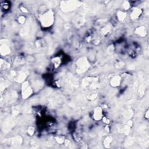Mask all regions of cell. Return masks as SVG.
I'll use <instances>...</instances> for the list:
<instances>
[{
  "instance_id": "obj_1",
  "label": "cell",
  "mask_w": 149,
  "mask_h": 149,
  "mask_svg": "<svg viewBox=\"0 0 149 149\" xmlns=\"http://www.w3.org/2000/svg\"><path fill=\"white\" fill-rule=\"evenodd\" d=\"M41 23L43 27H48L53 25L54 22V14L51 10H49L47 12L41 16Z\"/></svg>"
},
{
  "instance_id": "obj_2",
  "label": "cell",
  "mask_w": 149,
  "mask_h": 149,
  "mask_svg": "<svg viewBox=\"0 0 149 149\" xmlns=\"http://www.w3.org/2000/svg\"><path fill=\"white\" fill-rule=\"evenodd\" d=\"M77 67L78 72L82 73L87 70L89 67V64L87 60L86 59V58L83 57V58H80L78 61Z\"/></svg>"
},
{
  "instance_id": "obj_3",
  "label": "cell",
  "mask_w": 149,
  "mask_h": 149,
  "mask_svg": "<svg viewBox=\"0 0 149 149\" xmlns=\"http://www.w3.org/2000/svg\"><path fill=\"white\" fill-rule=\"evenodd\" d=\"M64 4H62V8L65 9V11L74 10L78 5L76 1H65L64 2Z\"/></svg>"
},
{
  "instance_id": "obj_4",
  "label": "cell",
  "mask_w": 149,
  "mask_h": 149,
  "mask_svg": "<svg viewBox=\"0 0 149 149\" xmlns=\"http://www.w3.org/2000/svg\"><path fill=\"white\" fill-rule=\"evenodd\" d=\"M32 89H31L30 86L29 85L27 82H25L23 85L22 87V95L23 97L24 98H27L29 96H30L32 93Z\"/></svg>"
},
{
  "instance_id": "obj_5",
  "label": "cell",
  "mask_w": 149,
  "mask_h": 149,
  "mask_svg": "<svg viewBox=\"0 0 149 149\" xmlns=\"http://www.w3.org/2000/svg\"><path fill=\"white\" fill-rule=\"evenodd\" d=\"M141 14H142V10L139 8H136L132 10L130 16L132 19H136L140 16Z\"/></svg>"
},
{
  "instance_id": "obj_6",
  "label": "cell",
  "mask_w": 149,
  "mask_h": 149,
  "mask_svg": "<svg viewBox=\"0 0 149 149\" xmlns=\"http://www.w3.org/2000/svg\"><path fill=\"white\" fill-rule=\"evenodd\" d=\"M102 109L100 107H97L95 109V111H94L93 117L95 119L98 121L102 118Z\"/></svg>"
},
{
  "instance_id": "obj_7",
  "label": "cell",
  "mask_w": 149,
  "mask_h": 149,
  "mask_svg": "<svg viewBox=\"0 0 149 149\" xmlns=\"http://www.w3.org/2000/svg\"><path fill=\"white\" fill-rule=\"evenodd\" d=\"M121 78L119 76H114L111 80V84L113 87H117L120 85L121 83Z\"/></svg>"
},
{
  "instance_id": "obj_8",
  "label": "cell",
  "mask_w": 149,
  "mask_h": 149,
  "mask_svg": "<svg viewBox=\"0 0 149 149\" xmlns=\"http://www.w3.org/2000/svg\"><path fill=\"white\" fill-rule=\"evenodd\" d=\"M136 33L138 35H139L140 36H145L146 33H147V32H146V30L145 27L143 26H141L137 28V29L136 30Z\"/></svg>"
},
{
  "instance_id": "obj_9",
  "label": "cell",
  "mask_w": 149,
  "mask_h": 149,
  "mask_svg": "<svg viewBox=\"0 0 149 149\" xmlns=\"http://www.w3.org/2000/svg\"><path fill=\"white\" fill-rule=\"evenodd\" d=\"M5 47H4L3 46H1V52L2 55H7L9 53V48H8V47L6 45H4Z\"/></svg>"
},
{
  "instance_id": "obj_10",
  "label": "cell",
  "mask_w": 149,
  "mask_h": 149,
  "mask_svg": "<svg viewBox=\"0 0 149 149\" xmlns=\"http://www.w3.org/2000/svg\"><path fill=\"white\" fill-rule=\"evenodd\" d=\"M117 16H118V19L119 20L122 21V20H124L125 19V18H126V14L124 12L119 11L118 13Z\"/></svg>"
},
{
  "instance_id": "obj_11",
  "label": "cell",
  "mask_w": 149,
  "mask_h": 149,
  "mask_svg": "<svg viewBox=\"0 0 149 149\" xmlns=\"http://www.w3.org/2000/svg\"><path fill=\"white\" fill-rule=\"evenodd\" d=\"M111 142H112V139L110 137H107L105 141V145H109Z\"/></svg>"
},
{
  "instance_id": "obj_12",
  "label": "cell",
  "mask_w": 149,
  "mask_h": 149,
  "mask_svg": "<svg viewBox=\"0 0 149 149\" xmlns=\"http://www.w3.org/2000/svg\"><path fill=\"white\" fill-rule=\"evenodd\" d=\"M18 21L20 23H21V24H23V23L25 22V18L24 16H20L19 17V19H18Z\"/></svg>"
},
{
  "instance_id": "obj_13",
  "label": "cell",
  "mask_w": 149,
  "mask_h": 149,
  "mask_svg": "<svg viewBox=\"0 0 149 149\" xmlns=\"http://www.w3.org/2000/svg\"><path fill=\"white\" fill-rule=\"evenodd\" d=\"M34 132V128L33 127H30L28 129V133L30 135H32L33 134Z\"/></svg>"
},
{
  "instance_id": "obj_14",
  "label": "cell",
  "mask_w": 149,
  "mask_h": 149,
  "mask_svg": "<svg viewBox=\"0 0 149 149\" xmlns=\"http://www.w3.org/2000/svg\"><path fill=\"white\" fill-rule=\"evenodd\" d=\"M124 7L125 9H128L129 8V4L128 2H125L124 4Z\"/></svg>"
}]
</instances>
